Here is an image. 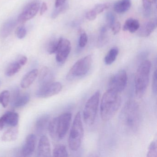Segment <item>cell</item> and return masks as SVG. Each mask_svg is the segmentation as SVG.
Segmentation results:
<instances>
[{
  "label": "cell",
  "instance_id": "cell-1",
  "mask_svg": "<svg viewBox=\"0 0 157 157\" xmlns=\"http://www.w3.org/2000/svg\"><path fill=\"white\" fill-rule=\"evenodd\" d=\"M140 123L141 112L138 104L134 100H128L119 114V124L121 129L127 134H134L138 130Z\"/></svg>",
  "mask_w": 157,
  "mask_h": 157
},
{
  "label": "cell",
  "instance_id": "cell-2",
  "mask_svg": "<svg viewBox=\"0 0 157 157\" xmlns=\"http://www.w3.org/2000/svg\"><path fill=\"white\" fill-rule=\"evenodd\" d=\"M121 103L119 93L108 89L104 94L101 101L100 113L102 119L107 121L112 119L119 109Z\"/></svg>",
  "mask_w": 157,
  "mask_h": 157
},
{
  "label": "cell",
  "instance_id": "cell-3",
  "mask_svg": "<svg viewBox=\"0 0 157 157\" xmlns=\"http://www.w3.org/2000/svg\"><path fill=\"white\" fill-rule=\"evenodd\" d=\"M71 121V114L65 113L49 122L48 129L49 135L53 139H62L67 133Z\"/></svg>",
  "mask_w": 157,
  "mask_h": 157
},
{
  "label": "cell",
  "instance_id": "cell-4",
  "mask_svg": "<svg viewBox=\"0 0 157 157\" xmlns=\"http://www.w3.org/2000/svg\"><path fill=\"white\" fill-rule=\"evenodd\" d=\"M151 63L148 60L141 62L135 74V88L136 95L141 98L145 94L149 82Z\"/></svg>",
  "mask_w": 157,
  "mask_h": 157
},
{
  "label": "cell",
  "instance_id": "cell-5",
  "mask_svg": "<svg viewBox=\"0 0 157 157\" xmlns=\"http://www.w3.org/2000/svg\"><path fill=\"white\" fill-rule=\"evenodd\" d=\"M84 129L81 113L79 112L74 117L69 136V146L71 150L77 151L79 148L82 143Z\"/></svg>",
  "mask_w": 157,
  "mask_h": 157
},
{
  "label": "cell",
  "instance_id": "cell-6",
  "mask_svg": "<svg viewBox=\"0 0 157 157\" xmlns=\"http://www.w3.org/2000/svg\"><path fill=\"white\" fill-rule=\"evenodd\" d=\"M92 63L93 58L91 55L86 56L79 59L68 72L67 79L72 81L85 76L90 71Z\"/></svg>",
  "mask_w": 157,
  "mask_h": 157
},
{
  "label": "cell",
  "instance_id": "cell-7",
  "mask_svg": "<svg viewBox=\"0 0 157 157\" xmlns=\"http://www.w3.org/2000/svg\"><path fill=\"white\" fill-rule=\"evenodd\" d=\"M101 94L99 90L94 93L88 100L83 111V120L88 125L93 124L98 112Z\"/></svg>",
  "mask_w": 157,
  "mask_h": 157
},
{
  "label": "cell",
  "instance_id": "cell-8",
  "mask_svg": "<svg viewBox=\"0 0 157 157\" xmlns=\"http://www.w3.org/2000/svg\"><path fill=\"white\" fill-rule=\"evenodd\" d=\"M127 79L126 71L124 70H120L110 78L108 83V89L119 93L126 87Z\"/></svg>",
  "mask_w": 157,
  "mask_h": 157
},
{
  "label": "cell",
  "instance_id": "cell-9",
  "mask_svg": "<svg viewBox=\"0 0 157 157\" xmlns=\"http://www.w3.org/2000/svg\"><path fill=\"white\" fill-rule=\"evenodd\" d=\"M40 5L38 1H34L27 4L19 15L17 19L18 22L23 23L34 18L40 9Z\"/></svg>",
  "mask_w": 157,
  "mask_h": 157
},
{
  "label": "cell",
  "instance_id": "cell-10",
  "mask_svg": "<svg viewBox=\"0 0 157 157\" xmlns=\"http://www.w3.org/2000/svg\"><path fill=\"white\" fill-rule=\"evenodd\" d=\"M62 89V84L59 82H52L47 85L40 87L36 95L38 98H46L59 93Z\"/></svg>",
  "mask_w": 157,
  "mask_h": 157
},
{
  "label": "cell",
  "instance_id": "cell-11",
  "mask_svg": "<svg viewBox=\"0 0 157 157\" xmlns=\"http://www.w3.org/2000/svg\"><path fill=\"white\" fill-rule=\"evenodd\" d=\"M71 48L70 42L67 39L61 37L58 48L56 52V59L59 64L62 65L66 62L71 51Z\"/></svg>",
  "mask_w": 157,
  "mask_h": 157
},
{
  "label": "cell",
  "instance_id": "cell-12",
  "mask_svg": "<svg viewBox=\"0 0 157 157\" xmlns=\"http://www.w3.org/2000/svg\"><path fill=\"white\" fill-rule=\"evenodd\" d=\"M36 143V137L34 134L28 135L22 147L21 153L23 157H29L33 153Z\"/></svg>",
  "mask_w": 157,
  "mask_h": 157
},
{
  "label": "cell",
  "instance_id": "cell-13",
  "mask_svg": "<svg viewBox=\"0 0 157 157\" xmlns=\"http://www.w3.org/2000/svg\"><path fill=\"white\" fill-rule=\"evenodd\" d=\"M36 156L38 157H49L51 156V147L48 138L42 135L39 140Z\"/></svg>",
  "mask_w": 157,
  "mask_h": 157
},
{
  "label": "cell",
  "instance_id": "cell-14",
  "mask_svg": "<svg viewBox=\"0 0 157 157\" xmlns=\"http://www.w3.org/2000/svg\"><path fill=\"white\" fill-rule=\"evenodd\" d=\"M27 61V58L25 56H22L17 61L11 63L6 71V75L8 77H11L18 73L23 66H24Z\"/></svg>",
  "mask_w": 157,
  "mask_h": 157
},
{
  "label": "cell",
  "instance_id": "cell-15",
  "mask_svg": "<svg viewBox=\"0 0 157 157\" xmlns=\"http://www.w3.org/2000/svg\"><path fill=\"white\" fill-rule=\"evenodd\" d=\"M50 116L47 114L42 115L37 118L36 123V130L38 135H44L47 129L48 128V124L50 122Z\"/></svg>",
  "mask_w": 157,
  "mask_h": 157
},
{
  "label": "cell",
  "instance_id": "cell-16",
  "mask_svg": "<svg viewBox=\"0 0 157 157\" xmlns=\"http://www.w3.org/2000/svg\"><path fill=\"white\" fill-rule=\"evenodd\" d=\"M156 26L157 21L155 20L147 22L141 27L140 26L137 31L138 35L140 37H147L155 30Z\"/></svg>",
  "mask_w": 157,
  "mask_h": 157
},
{
  "label": "cell",
  "instance_id": "cell-17",
  "mask_svg": "<svg viewBox=\"0 0 157 157\" xmlns=\"http://www.w3.org/2000/svg\"><path fill=\"white\" fill-rule=\"evenodd\" d=\"M53 75L47 67H44L41 70L38 78V83L40 87L47 85L53 82Z\"/></svg>",
  "mask_w": 157,
  "mask_h": 157
},
{
  "label": "cell",
  "instance_id": "cell-18",
  "mask_svg": "<svg viewBox=\"0 0 157 157\" xmlns=\"http://www.w3.org/2000/svg\"><path fill=\"white\" fill-rule=\"evenodd\" d=\"M1 117L3 120L5 126H10L12 127H16L19 122V115L15 112H7Z\"/></svg>",
  "mask_w": 157,
  "mask_h": 157
},
{
  "label": "cell",
  "instance_id": "cell-19",
  "mask_svg": "<svg viewBox=\"0 0 157 157\" xmlns=\"http://www.w3.org/2000/svg\"><path fill=\"white\" fill-rule=\"evenodd\" d=\"M37 75L38 71L36 69L33 70L26 73L21 81V87L23 89H26L30 87L37 78Z\"/></svg>",
  "mask_w": 157,
  "mask_h": 157
},
{
  "label": "cell",
  "instance_id": "cell-20",
  "mask_svg": "<svg viewBox=\"0 0 157 157\" xmlns=\"http://www.w3.org/2000/svg\"><path fill=\"white\" fill-rule=\"evenodd\" d=\"M17 20L16 21L14 19H11L4 23L0 31V36L1 37L6 38L9 36L17 25Z\"/></svg>",
  "mask_w": 157,
  "mask_h": 157
},
{
  "label": "cell",
  "instance_id": "cell-21",
  "mask_svg": "<svg viewBox=\"0 0 157 157\" xmlns=\"http://www.w3.org/2000/svg\"><path fill=\"white\" fill-rule=\"evenodd\" d=\"M131 6L130 0H120L114 5V10L119 14L124 13L130 9Z\"/></svg>",
  "mask_w": 157,
  "mask_h": 157
},
{
  "label": "cell",
  "instance_id": "cell-22",
  "mask_svg": "<svg viewBox=\"0 0 157 157\" xmlns=\"http://www.w3.org/2000/svg\"><path fill=\"white\" fill-rule=\"evenodd\" d=\"M139 22L138 20L133 18H129L125 22L123 26V31H128L131 33H133L138 30L140 27Z\"/></svg>",
  "mask_w": 157,
  "mask_h": 157
},
{
  "label": "cell",
  "instance_id": "cell-23",
  "mask_svg": "<svg viewBox=\"0 0 157 157\" xmlns=\"http://www.w3.org/2000/svg\"><path fill=\"white\" fill-rule=\"evenodd\" d=\"M30 96L28 94H25L23 95L20 94L14 100L11 101V105L13 108H20L24 106L29 102Z\"/></svg>",
  "mask_w": 157,
  "mask_h": 157
},
{
  "label": "cell",
  "instance_id": "cell-24",
  "mask_svg": "<svg viewBox=\"0 0 157 157\" xmlns=\"http://www.w3.org/2000/svg\"><path fill=\"white\" fill-rule=\"evenodd\" d=\"M18 128L13 127L12 128L8 129L3 133L2 136V140L4 141H11L15 140L18 137Z\"/></svg>",
  "mask_w": 157,
  "mask_h": 157
},
{
  "label": "cell",
  "instance_id": "cell-25",
  "mask_svg": "<svg viewBox=\"0 0 157 157\" xmlns=\"http://www.w3.org/2000/svg\"><path fill=\"white\" fill-rule=\"evenodd\" d=\"M119 53V50L117 47L111 48L104 58V62L106 65H110L113 64L116 59Z\"/></svg>",
  "mask_w": 157,
  "mask_h": 157
},
{
  "label": "cell",
  "instance_id": "cell-26",
  "mask_svg": "<svg viewBox=\"0 0 157 157\" xmlns=\"http://www.w3.org/2000/svg\"><path fill=\"white\" fill-rule=\"evenodd\" d=\"M54 157H68L67 151L64 145L59 144L56 146L53 150Z\"/></svg>",
  "mask_w": 157,
  "mask_h": 157
},
{
  "label": "cell",
  "instance_id": "cell-27",
  "mask_svg": "<svg viewBox=\"0 0 157 157\" xmlns=\"http://www.w3.org/2000/svg\"><path fill=\"white\" fill-rule=\"evenodd\" d=\"M60 38L56 39V38H54L51 39L48 44L47 45V51L49 54H54L56 53L58 48L59 45V42H60Z\"/></svg>",
  "mask_w": 157,
  "mask_h": 157
},
{
  "label": "cell",
  "instance_id": "cell-28",
  "mask_svg": "<svg viewBox=\"0 0 157 157\" xmlns=\"http://www.w3.org/2000/svg\"><path fill=\"white\" fill-rule=\"evenodd\" d=\"M10 97V93L8 90H4L0 94V103L4 108L8 106Z\"/></svg>",
  "mask_w": 157,
  "mask_h": 157
},
{
  "label": "cell",
  "instance_id": "cell-29",
  "mask_svg": "<svg viewBox=\"0 0 157 157\" xmlns=\"http://www.w3.org/2000/svg\"><path fill=\"white\" fill-rule=\"evenodd\" d=\"M68 4L67 3H66V2H65L64 4L61 5V6H59L58 8H56V9L54 10V11L52 13V15H51L52 19H56L59 14L67 11L68 9Z\"/></svg>",
  "mask_w": 157,
  "mask_h": 157
},
{
  "label": "cell",
  "instance_id": "cell-30",
  "mask_svg": "<svg viewBox=\"0 0 157 157\" xmlns=\"http://www.w3.org/2000/svg\"><path fill=\"white\" fill-rule=\"evenodd\" d=\"M157 148L156 140H153L151 142L148 148L147 157H157Z\"/></svg>",
  "mask_w": 157,
  "mask_h": 157
},
{
  "label": "cell",
  "instance_id": "cell-31",
  "mask_svg": "<svg viewBox=\"0 0 157 157\" xmlns=\"http://www.w3.org/2000/svg\"><path fill=\"white\" fill-rule=\"evenodd\" d=\"M80 36L79 38L78 45L80 48H83L87 44L88 42V36L86 33L83 30L79 31Z\"/></svg>",
  "mask_w": 157,
  "mask_h": 157
},
{
  "label": "cell",
  "instance_id": "cell-32",
  "mask_svg": "<svg viewBox=\"0 0 157 157\" xmlns=\"http://www.w3.org/2000/svg\"><path fill=\"white\" fill-rule=\"evenodd\" d=\"M105 21L107 23L106 26L109 28H111V26L116 22L115 16L113 13L111 12H108L105 14Z\"/></svg>",
  "mask_w": 157,
  "mask_h": 157
},
{
  "label": "cell",
  "instance_id": "cell-33",
  "mask_svg": "<svg viewBox=\"0 0 157 157\" xmlns=\"http://www.w3.org/2000/svg\"><path fill=\"white\" fill-rule=\"evenodd\" d=\"M109 4L107 3H104V4H98L94 6L93 9L94 10L96 13L97 14L100 13L104 11L105 10L109 8Z\"/></svg>",
  "mask_w": 157,
  "mask_h": 157
},
{
  "label": "cell",
  "instance_id": "cell-34",
  "mask_svg": "<svg viewBox=\"0 0 157 157\" xmlns=\"http://www.w3.org/2000/svg\"><path fill=\"white\" fill-rule=\"evenodd\" d=\"M107 31V26H103L101 27V29H100V36L99 37V42L101 43L105 41L106 38Z\"/></svg>",
  "mask_w": 157,
  "mask_h": 157
},
{
  "label": "cell",
  "instance_id": "cell-35",
  "mask_svg": "<svg viewBox=\"0 0 157 157\" xmlns=\"http://www.w3.org/2000/svg\"><path fill=\"white\" fill-rule=\"evenodd\" d=\"M26 35V30L24 26H21L17 29V36L19 39H22L24 38Z\"/></svg>",
  "mask_w": 157,
  "mask_h": 157
},
{
  "label": "cell",
  "instance_id": "cell-36",
  "mask_svg": "<svg viewBox=\"0 0 157 157\" xmlns=\"http://www.w3.org/2000/svg\"><path fill=\"white\" fill-rule=\"evenodd\" d=\"M157 0H142V4L144 9L152 8L153 4L156 3Z\"/></svg>",
  "mask_w": 157,
  "mask_h": 157
},
{
  "label": "cell",
  "instance_id": "cell-37",
  "mask_svg": "<svg viewBox=\"0 0 157 157\" xmlns=\"http://www.w3.org/2000/svg\"><path fill=\"white\" fill-rule=\"evenodd\" d=\"M97 16V13L93 9L89 11L86 14V19L90 21H92L95 20Z\"/></svg>",
  "mask_w": 157,
  "mask_h": 157
},
{
  "label": "cell",
  "instance_id": "cell-38",
  "mask_svg": "<svg viewBox=\"0 0 157 157\" xmlns=\"http://www.w3.org/2000/svg\"><path fill=\"white\" fill-rule=\"evenodd\" d=\"M112 32L114 35H117L119 33L121 29V24L119 22L116 21L111 27Z\"/></svg>",
  "mask_w": 157,
  "mask_h": 157
},
{
  "label": "cell",
  "instance_id": "cell-39",
  "mask_svg": "<svg viewBox=\"0 0 157 157\" xmlns=\"http://www.w3.org/2000/svg\"><path fill=\"white\" fill-rule=\"evenodd\" d=\"M152 89L153 93L156 94L157 93V71L153 72L152 77Z\"/></svg>",
  "mask_w": 157,
  "mask_h": 157
},
{
  "label": "cell",
  "instance_id": "cell-40",
  "mask_svg": "<svg viewBox=\"0 0 157 157\" xmlns=\"http://www.w3.org/2000/svg\"><path fill=\"white\" fill-rule=\"evenodd\" d=\"M48 10L47 4L45 2H43L40 10V15H43Z\"/></svg>",
  "mask_w": 157,
  "mask_h": 157
},
{
  "label": "cell",
  "instance_id": "cell-41",
  "mask_svg": "<svg viewBox=\"0 0 157 157\" xmlns=\"http://www.w3.org/2000/svg\"><path fill=\"white\" fill-rule=\"evenodd\" d=\"M151 13H152V8H149V9H144V16L146 17H148L151 15Z\"/></svg>",
  "mask_w": 157,
  "mask_h": 157
},
{
  "label": "cell",
  "instance_id": "cell-42",
  "mask_svg": "<svg viewBox=\"0 0 157 157\" xmlns=\"http://www.w3.org/2000/svg\"><path fill=\"white\" fill-rule=\"evenodd\" d=\"M66 0H56L55 3V7L56 8L61 6L66 2Z\"/></svg>",
  "mask_w": 157,
  "mask_h": 157
},
{
  "label": "cell",
  "instance_id": "cell-43",
  "mask_svg": "<svg viewBox=\"0 0 157 157\" xmlns=\"http://www.w3.org/2000/svg\"><path fill=\"white\" fill-rule=\"evenodd\" d=\"M5 126V124L3 122V120L1 117H0V130H2Z\"/></svg>",
  "mask_w": 157,
  "mask_h": 157
},
{
  "label": "cell",
  "instance_id": "cell-44",
  "mask_svg": "<svg viewBox=\"0 0 157 157\" xmlns=\"http://www.w3.org/2000/svg\"><path fill=\"white\" fill-rule=\"evenodd\" d=\"M1 80H0V86H1Z\"/></svg>",
  "mask_w": 157,
  "mask_h": 157
}]
</instances>
